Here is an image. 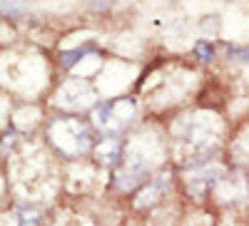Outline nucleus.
I'll use <instances>...</instances> for the list:
<instances>
[{
    "label": "nucleus",
    "instance_id": "2",
    "mask_svg": "<svg viewBox=\"0 0 249 226\" xmlns=\"http://www.w3.org/2000/svg\"><path fill=\"white\" fill-rule=\"evenodd\" d=\"M132 112H135V102L130 97L100 102V105L95 107V112H92V122L102 132H120L130 122Z\"/></svg>",
    "mask_w": 249,
    "mask_h": 226
},
{
    "label": "nucleus",
    "instance_id": "6",
    "mask_svg": "<svg viewBox=\"0 0 249 226\" xmlns=\"http://www.w3.org/2000/svg\"><path fill=\"white\" fill-rule=\"evenodd\" d=\"M3 15H25V5L20 0H3Z\"/></svg>",
    "mask_w": 249,
    "mask_h": 226
},
{
    "label": "nucleus",
    "instance_id": "9",
    "mask_svg": "<svg viewBox=\"0 0 249 226\" xmlns=\"http://www.w3.org/2000/svg\"><path fill=\"white\" fill-rule=\"evenodd\" d=\"M85 3H88L90 10H107L115 0H85Z\"/></svg>",
    "mask_w": 249,
    "mask_h": 226
},
{
    "label": "nucleus",
    "instance_id": "4",
    "mask_svg": "<svg viewBox=\"0 0 249 226\" xmlns=\"http://www.w3.org/2000/svg\"><path fill=\"white\" fill-rule=\"evenodd\" d=\"M95 157H97L102 164H112V161L120 157V142H117V139H102L100 145L95 147Z\"/></svg>",
    "mask_w": 249,
    "mask_h": 226
},
{
    "label": "nucleus",
    "instance_id": "8",
    "mask_svg": "<svg viewBox=\"0 0 249 226\" xmlns=\"http://www.w3.org/2000/svg\"><path fill=\"white\" fill-rule=\"evenodd\" d=\"M234 60H239V63H249V48H230L227 50Z\"/></svg>",
    "mask_w": 249,
    "mask_h": 226
},
{
    "label": "nucleus",
    "instance_id": "3",
    "mask_svg": "<svg viewBox=\"0 0 249 226\" xmlns=\"http://www.w3.org/2000/svg\"><path fill=\"white\" fill-rule=\"evenodd\" d=\"M92 102V92L82 80H70L60 87L57 92V105L60 107H70V110H82V107H90Z\"/></svg>",
    "mask_w": 249,
    "mask_h": 226
},
{
    "label": "nucleus",
    "instance_id": "7",
    "mask_svg": "<svg viewBox=\"0 0 249 226\" xmlns=\"http://www.w3.org/2000/svg\"><path fill=\"white\" fill-rule=\"evenodd\" d=\"M85 55V48L82 50H72V52H65L60 57V63H62V67H72V65H77V60Z\"/></svg>",
    "mask_w": 249,
    "mask_h": 226
},
{
    "label": "nucleus",
    "instance_id": "5",
    "mask_svg": "<svg viewBox=\"0 0 249 226\" xmlns=\"http://www.w3.org/2000/svg\"><path fill=\"white\" fill-rule=\"evenodd\" d=\"M195 55H197L199 63H210V60L214 57V50H212V45L207 43V40H199V43L195 45Z\"/></svg>",
    "mask_w": 249,
    "mask_h": 226
},
{
    "label": "nucleus",
    "instance_id": "1",
    "mask_svg": "<svg viewBox=\"0 0 249 226\" xmlns=\"http://www.w3.org/2000/svg\"><path fill=\"white\" fill-rule=\"evenodd\" d=\"M48 137L65 154H82L90 149V129L80 119H55L48 129Z\"/></svg>",
    "mask_w": 249,
    "mask_h": 226
}]
</instances>
